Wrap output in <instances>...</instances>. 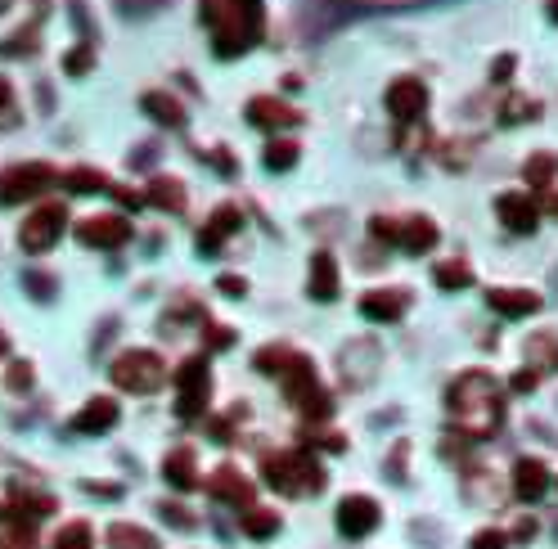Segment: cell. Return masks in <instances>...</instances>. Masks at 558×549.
I'll return each mask as SVG.
<instances>
[{
    "mask_svg": "<svg viewBox=\"0 0 558 549\" xmlns=\"http://www.w3.org/2000/svg\"><path fill=\"white\" fill-rule=\"evenodd\" d=\"M423 108H428V86H423L419 77H396L392 86H387V113L396 117V122H419Z\"/></svg>",
    "mask_w": 558,
    "mask_h": 549,
    "instance_id": "8fae6325",
    "label": "cell"
},
{
    "mask_svg": "<svg viewBox=\"0 0 558 549\" xmlns=\"http://www.w3.org/2000/svg\"><path fill=\"white\" fill-rule=\"evenodd\" d=\"M90 522H68V527L54 536V549H90Z\"/></svg>",
    "mask_w": 558,
    "mask_h": 549,
    "instance_id": "e575fe53",
    "label": "cell"
},
{
    "mask_svg": "<svg viewBox=\"0 0 558 549\" xmlns=\"http://www.w3.org/2000/svg\"><path fill=\"white\" fill-rule=\"evenodd\" d=\"M90 63H95V45H77L72 54H63V72L68 77H86Z\"/></svg>",
    "mask_w": 558,
    "mask_h": 549,
    "instance_id": "8d00e7d4",
    "label": "cell"
},
{
    "mask_svg": "<svg viewBox=\"0 0 558 549\" xmlns=\"http://www.w3.org/2000/svg\"><path fill=\"white\" fill-rule=\"evenodd\" d=\"M216 288H221V293H230V297H243V293H248V279H239V275H221V279H216Z\"/></svg>",
    "mask_w": 558,
    "mask_h": 549,
    "instance_id": "bcb514c9",
    "label": "cell"
},
{
    "mask_svg": "<svg viewBox=\"0 0 558 549\" xmlns=\"http://www.w3.org/2000/svg\"><path fill=\"white\" fill-rule=\"evenodd\" d=\"M45 513H54L50 495H18V509H14L18 522H36V518H45Z\"/></svg>",
    "mask_w": 558,
    "mask_h": 549,
    "instance_id": "836d02e7",
    "label": "cell"
},
{
    "mask_svg": "<svg viewBox=\"0 0 558 549\" xmlns=\"http://www.w3.org/2000/svg\"><path fill=\"white\" fill-rule=\"evenodd\" d=\"M32 50H36V27H27V32L9 36V41L0 45V54H5V59H14V54H32Z\"/></svg>",
    "mask_w": 558,
    "mask_h": 549,
    "instance_id": "f35d334b",
    "label": "cell"
},
{
    "mask_svg": "<svg viewBox=\"0 0 558 549\" xmlns=\"http://www.w3.org/2000/svg\"><path fill=\"white\" fill-rule=\"evenodd\" d=\"M527 360L531 369H558V333H531Z\"/></svg>",
    "mask_w": 558,
    "mask_h": 549,
    "instance_id": "83f0119b",
    "label": "cell"
},
{
    "mask_svg": "<svg viewBox=\"0 0 558 549\" xmlns=\"http://www.w3.org/2000/svg\"><path fill=\"white\" fill-rule=\"evenodd\" d=\"M374 527H378V500H369V495H347V500L338 504V531L342 536L360 540Z\"/></svg>",
    "mask_w": 558,
    "mask_h": 549,
    "instance_id": "7c38bea8",
    "label": "cell"
},
{
    "mask_svg": "<svg viewBox=\"0 0 558 549\" xmlns=\"http://www.w3.org/2000/svg\"><path fill=\"white\" fill-rule=\"evenodd\" d=\"M198 18L212 32L216 59H239L266 32V5L261 0H198Z\"/></svg>",
    "mask_w": 558,
    "mask_h": 549,
    "instance_id": "7a4b0ae2",
    "label": "cell"
},
{
    "mask_svg": "<svg viewBox=\"0 0 558 549\" xmlns=\"http://www.w3.org/2000/svg\"><path fill=\"white\" fill-rule=\"evenodd\" d=\"M0 549H36V545H32V536H5Z\"/></svg>",
    "mask_w": 558,
    "mask_h": 549,
    "instance_id": "816d5d0a",
    "label": "cell"
},
{
    "mask_svg": "<svg viewBox=\"0 0 558 549\" xmlns=\"http://www.w3.org/2000/svg\"><path fill=\"white\" fill-rule=\"evenodd\" d=\"M266 482L279 495H320L324 491V468L311 450H293V455H266Z\"/></svg>",
    "mask_w": 558,
    "mask_h": 549,
    "instance_id": "277c9868",
    "label": "cell"
},
{
    "mask_svg": "<svg viewBox=\"0 0 558 549\" xmlns=\"http://www.w3.org/2000/svg\"><path fill=\"white\" fill-rule=\"evenodd\" d=\"M59 180V171L50 162H18V167L0 171V203L14 207V203H27V198L45 194V189Z\"/></svg>",
    "mask_w": 558,
    "mask_h": 549,
    "instance_id": "52a82bcc",
    "label": "cell"
},
{
    "mask_svg": "<svg viewBox=\"0 0 558 549\" xmlns=\"http://www.w3.org/2000/svg\"><path fill=\"white\" fill-rule=\"evenodd\" d=\"M108 378H113L122 392H135V396H149L158 392L162 383H167V360L158 356V351H122V356L113 360V369H108Z\"/></svg>",
    "mask_w": 558,
    "mask_h": 549,
    "instance_id": "5b68a950",
    "label": "cell"
},
{
    "mask_svg": "<svg viewBox=\"0 0 558 549\" xmlns=\"http://www.w3.org/2000/svg\"><path fill=\"white\" fill-rule=\"evenodd\" d=\"M59 180L72 189V194H108V189H113V180L95 167H72L68 176H59Z\"/></svg>",
    "mask_w": 558,
    "mask_h": 549,
    "instance_id": "484cf974",
    "label": "cell"
},
{
    "mask_svg": "<svg viewBox=\"0 0 558 549\" xmlns=\"http://www.w3.org/2000/svg\"><path fill=\"white\" fill-rule=\"evenodd\" d=\"M14 122H18L14 90H9V81H0V126H14Z\"/></svg>",
    "mask_w": 558,
    "mask_h": 549,
    "instance_id": "60d3db41",
    "label": "cell"
},
{
    "mask_svg": "<svg viewBox=\"0 0 558 549\" xmlns=\"http://www.w3.org/2000/svg\"><path fill=\"white\" fill-rule=\"evenodd\" d=\"M158 513H162V518H167L171 522V527H180V531H194L198 527V522H194V513H189V509H180V504H158Z\"/></svg>",
    "mask_w": 558,
    "mask_h": 549,
    "instance_id": "ab89813d",
    "label": "cell"
},
{
    "mask_svg": "<svg viewBox=\"0 0 558 549\" xmlns=\"http://www.w3.org/2000/svg\"><path fill=\"white\" fill-rule=\"evenodd\" d=\"M549 212H554V216H558V194H554V198H549Z\"/></svg>",
    "mask_w": 558,
    "mask_h": 549,
    "instance_id": "11a10c76",
    "label": "cell"
},
{
    "mask_svg": "<svg viewBox=\"0 0 558 549\" xmlns=\"http://www.w3.org/2000/svg\"><path fill=\"white\" fill-rule=\"evenodd\" d=\"M108 545H113V549H162L158 536H149L144 527H131V522H117V527H108Z\"/></svg>",
    "mask_w": 558,
    "mask_h": 549,
    "instance_id": "4316f807",
    "label": "cell"
},
{
    "mask_svg": "<svg viewBox=\"0 0 558 549\" xmlns=\"http://www.w3.org/2000/svg\"><path fill=\"white\" fill-rule=\"evenodd\" d=\"M513 536H518V540H531V536H536V522H531V518H522V522H518V531H513Z\"/></svg>",
    "mask_w": 558,
    "mask_h": 549,
    "instance_id": "f5cc1de1",
    "label": "cell"
},
{
    "mask_svg": "<svg viewBox=\"0 0 558 549\" xmlns=\"http://www.w3.org/2000/svg\"><path fill=\"white\" fill-rule=\"evenodd\" d=\"M63 225H68V212H63L59 203L36 207V212L23 221V230H18V248L32 252V257H41V252H50L54 243H59Z\"/></svg>",
    "mask_w": 558,
    "mask_h": 549,
    "instance_id": "9c48e42d",
    "label": "cell"
},
{
    "mask_svg": "<svg viewBox=\"0 0 558 549\" xmlns=\"http://www.w3.org/2000/svg\"><path fill=\"white\" fill-rule=\"evenodd\" d=\"M486 306L504 320H522V315H536L540 311V297L527 293V288H491L486 293Z\"/></svg>",
    "mask_w": 558,
    "mask_h": 549,
    "instance_id": "e0dca14e",
    "label": "cell"
},
{
    "mask_svg": "<svg viewBox=\"0 0 558 549\" xmlns=\"http://www.w3.org/2000/svg\"><path fill=\"white\" fill-rule=\"evenodd\" d=\"M495 212H500V221L509 225L513 234H536V225H540V207L531 203V194H522V189L495 198Z\"/></svg>",
    "mask_w": 558,
    "mask_h": 549,
    "instance_id": "5bb4252c",
    "label": "cell"
},
{
    "mask_svg": "<svg viewBox=\"0 0 558 549\" xmlns=\"http://www.w3.org/2000/svg\"><path fill=\"white\" fill-rule=\"evenodd\" d=\"M446 410H450V419L459 423L464 437L486 441V437H495V428L504 423V392L486 369H468V374H459L455 383H450Z\"/></svg>",
    "mask_w": 558,
    "mask_h": 549,
    "instance_id": "6da1fadb",
    "label": "cell"
},
{
    "mask_svg": "<svg viewBox=\"0 0 558 549\" xmlns=\"http://www.w3.org/2000/svg\"><path fill=\"white\" fill-rule=\"evenodd\" d=\"M405 306H410V297L401 293V288H392V293H365L360 297V315L374 324H392L405 315Z\"/></svg>",
    "mask_w": 558,
    "mask_h": 549,
    "instance_id": "d6986e66",
    "label": "cell"
},
{
    "mask_svg": "<svg viewBox=\"0 0 558 549\" xmlns=\"http://www.w3.org/2000/svg\"><path fill=\"white\" fill-rule=\"evenodd\" d=\"M117 414H122V410H117L113 396H95V401H86V410H81L68 428L81 432V437H99V432H108L117 423Z\"/></svg>",
    "mask_w": 558,
    "mask_h": 549,
    "instance_id": "2e32d148",
    "label": "cell"
},
{
    "mask_svg": "<svg viewBox=\"0 0 558 549\" xmlns=\"http://www.w3.org/2000/svg\"><path fill=\"white\" fill-rule=\"evenodd\" d=\"M297 162V144L293 140H270L266 144V167L270 171H288Z\"/></svg>",
    "mask_w": 558,
    "mask_h": 549,
    "instance_id": "d590c367",
    "label": "cell"
},
{
    "mask_svg": "<svg viewBox=\"0 0 558 549\" xmlns=\"http://www.w3.org/2000/svg\"><path fill=\"white\" fill-rule=\"evenodd\" d=\"M207 495H212L216 504H234V509H243V504L252 500V482L239 473V468H216L212 477H207Z\"/></svg>",
    "mask_w": 558,
    "mask_h": 549,
    "instance_id": "9a60e30c",
    "label": "cell"
},
{
    "mask_svg": "<svg viewBox=\"0 0 558 549\" xmlns=\"http://www.w3.org/2000/svg\"><path fill=\"white\" fill-rule=\"evenodd\" d=\"M531 189H549V180L558 176V153H531L527 167H522Z\"/></svg>",
    "mask_w": 558,
    "mask_h": 549,
    "instance_id": "f1b7e54d",
    "label": "cell"
},
{
    "mask_svg": "<svg viewBox=\"0 0 558 549\" xmlns=\"http://www.w3.org/2000/svg\"><path fill=\"white\" fill-rule=\"evenodd\" d=\"M5 383H9V392H14V396L32 392V365H27V360H14V365H9V374H5Z\"/></svg>",
    "mask_w": 558,
    "mask_h": 549,
    "instance_id": "74e56055",
    "label": "cell"
},
{
    "mask_svg": "<svg viewBox=\"0 0 558 549\" xmlns=\"http://www.w3.org/2000/svg\"><path fill=\"white\" fill-rule=\"evenodd\" d=\"M545 491H549V468L540 464V459H518V464H513V495L531 504Z\"/></svg>",
    "mask_w": 558,
    "mask_h": 549,
    "instance_id": "ac0fdd59",
    "label": "cell"
},
{
    "mask_svg": "<svg viewBox=\"0 0 558 549\" xmlns=\"http://www.w3.org/2000/svg\"><path fill=\"white\" fill-rule=\"evenodd\" d=\"M162 5H171V0H117V9H122V14H153V9H162Z\"/></svg>",
    "mask_w": 558,
    "mask_h": 549,
    "instance_id": "b9f144b4",
    "label": "cell"
},
{
    "mask_svg": "<svg viewBox=\"0 0 558 549\" xmlns=\"http://www.w3.org/2000/svg\"><path fill=\"white\" fill-rule=\"evenodd\" d=\"M293 356H297V351H288V347H261L252 365H257L261 374H284V369L293 365Z\"/></svg>",
    "mask_w": 558,
    "mask_h": 549,
    "instance_id": "1f68e13d",
    "label": "cell"
},
{
    "mask_svg": "<svg viewBox=\"0 0 558 549\" xmlns=\"http://www.w3.org/2000/svg\"><path fill=\"white\" fill-rule=\"evenodd\" d=\"M239 527H243V536H252V540H270L279 531V513L248 509V513H239Z\"/></svg>",
    "mask_w": 558,
    "mask_h": 549,
    "instance_id": "f546056e",
    "label": "cell"
},
{
    "mask_svg": "<svg viewBox=\"0 0 558 549\" xmlns=\"http://www.w3.org/2000/svg\"><path fill=\"white\" fill-rule=\"evenodd\" d=\"M536 117H540V104H536V99H522V95H513L509 99V104H504L500 108V122H536Z\"/></svg>",
    "mask_w": 558,
    "mask_h": 549,
    "instance_id": "d6a6232c",
    "label": "cell"
},
{
    "mask_svg": "<svg viewBox=\"0 0 558 549\" xmlns=\"http://www.w3.org/2000/svg\"><path fill=\"white\" fill-rule=\"evenodd\" d=\"M23 284L32 288V293H41V297H54V279H45V275H27Z\"/></svg>",
    "mask_w": 558,
    "mask_h": 549,
    "instance_id": "c3c4849f",
    "label": "cell"
},
{
    "mask_svg": "<svg viewBox=\"0 0 558 549\" xmlns=\"http://www.w3.org/2000/svg\"><path fill=\"white\" fill-rule=\"evenodd\" d=\"M131 225H126V216H86V221L77 225V239L86 243V248H104V252H113V248H126L131 243Z\"/></svg>",
    "mask_w": 558,
    "mask_h": 549,
    "instance_id": "30bf717a",
    "label": "cell"
},
{
    "mask_svg": "<svg viewBox=\"0 0 558 549\" xmlns=\"http://www.w3.org/2000/svg\"><path fill=\"white\" fill-rule=\"evenodd\" d=\"M203 338H207V342H212V347H216V351H225V347H234V333H230V329H221V324H207V329H203Z\"/></svg>",
    "mask_w": 558,
    "mask_h": 549,
    "instance_id": "ee69618b",
    "label": "cell"
},
{
    "mask_svg": "<svg viewBox=\"0 0 558 549\" xmlns=\"http://www.w3.org/2000/svg\"><path fill=\"white\" fill-rule=\"evenodd\" d=\"M162 473H167V482L176 486V491H194L198 486V464H194V450L180 446L167 455V464H162Z\"/></svg>",
    "mask_w": 558,
    "mask_h": 549,
    "instance_id": "603a6c76",
    "label": "cell"
},
{
    "mask_svg": "<svg viewBox=\"0 0 558 549\" xmlns=\"http://www.w3.org/2000/svg\"><path fill=\"white\" fill-rule=\"evenodd\" d=\"M396 248L410 252V257H423V252L437 248V225L423 221V216H410L405 225H396Z\"/></svg>",
    "mask_w": 558,
    "mask_h": 549,
    "instance_id": "ffe728a7",
    "label": "cell"
},
{
    "mask_svg": "<svg viewBox=\"0 0 558 549\" xmlns=\"http://www.w3.org/2000/svg\"><path fill=\"white\" fill-rule=\"evenodd\" d=\"M509 72H513V54H500V63L491 68V77H495V81H504Z\"/></svg>",
    "mask_w": 558,
    "mask_h": 549,
    "instance_id": "f907efd6",
    "label": "cell"
},
{
    "mask_svg": "<svg viewBox=\"0 0 558 549\" xmlns=\"http://www.w3.org/2000/svg\"><path fill=\"white\" fill-rule=\"evenodd\" d=\"M504 545H509V536H504V531H491V527L473 536V549H504Z\"/></svg>",
    "mask_w": 558,
    "mask_h": 549,
    "instance_id": "7bdbcfd3",
    "label": "cell"
},
{
    "mask_svg": "<svg viewBox=\"0 0 558 549\" xmlns=\"http://www.w3.org/2000/svg\"><path fill=\"white\" fill-rule=\"evenodd\" d=\"M144 203H153L158 212H185V185H180V180L158 176L149 189H144Z\"/></svg>",
    "mask_w": 558,
    "mask_h": 549,
    "instance_id": "d4e9b609",
    "label": "cell"
},
{
    "mask_svg": "<svg viewBox=\"0 0 558 549\" xmlns=\"http://www.w3.org/2000/svg\"><path fill=\"white\" fill-rule=\"evenodd\" d=\"M545 14H549V23H558V0H545Z\"/></svg>",
    "mask_w": 558,
    "mask_h": 549,
    "instance_id": "db71d44e",
    "label": "cell"
},
{
    "mask_svg": "<svg viewBox=\"0 0 558 549\" xmlns=\"http://www.w3.org/2000/svg\"><path fill=\"white\" fill-rule=\"evenodd\" d=\"M207 158L216 162V171H221V176H234V162L225 158V149H212V153H207Z\"/></svg>",
    "mask_w": 558,
    "mask_h": 549,
    "instance_id": "681fc988",
    "label": "cell"
},
{
    "mask_svg": "<svg viewBox=\"0 0 558 549\" xmlns=\"http://www.w3.org/2000/svg\"><path fill=\"white\" fill-rule=\"evenodd\" d=\"M536 383H540L536 369H518V374H513V392H536Z\"/></svg>",
    "mask_w": 558,
    "mask_h": 549,
    "instance_id": "7dc6e473",
    "label": "cell"
},
{
    "mask_svg": "<svg viewBox=\"0 0 558 549\" xmlns=\"http://www.w3.org/2000/svg\"><path fill=\"white\" fill-rule=\"evenodd\" d=\"M279 378H284L288 405H297L306 419H329V414H333L329 392H324V383L315 378V369H311V360H306V356H293V365H288Z\"/></svg>",
    "mask_w": 558,
    "mask_h": 549,
    "instance_id": "8992f818",
    "label": "cell"
},
{
    "mask_svg": "<svg viewBox=\"0 0 558 549\" xmlns=\"http://www.w3.org/2000/svg\"><path fill=\"white\" fill-rule=\"evenodd\" d=\"M369 234H374V239L396 243V221H387V216H374V221H369Z\"/></svg>",
    "mask_w": 558,
    "mask_h": 549,
    "instance_id": "f6af8a7d",
    "label": "cell"
},
{
    "mask_svg": "<svg viewBox=\"0 0 558 549\" xmlns=\"http://www.w3.org/2000/svg\"><path fill=\"white\" fill-rule=\"evenodd\" d=\"M306 288H311L315 302H333V297H338V261H333L329 252H315L311 257V279H306Z\"/></svg>",
    "mask_w": 558,
    "mask_h": 549,
    "instance_id": "7402d4cb",
    "label": "cell"
},
{
    "mask_svg": "<svg viewBox=\"0 0 558 549\" xmlns=\"http://www.w3.org/2000/svg\"><path fill=\"white\" fill-rule=\"evenodd\" d=\"M140 108L158 126H185V108H180V99L162 95V90H149V95H140Z\"/></svg>",
    "mask_w": 558,
    "mask_h": 549,
    "instance_id": "cb8c5ba5",
    "label": "cell"
},
{
    "mask_svg": "<svg viewBox=\"0 0 558 549\" xmlns=\"http://www.w3.org/2000/svg\"><path fill=\"white\" fill-rule=\"evenodd\" d=\"M239 225H243V212H239V207H230V203L216 207L212 221H207V230L198 234V252H216V248H221V239H230Z\"/></svg>",
    "mask_w": 558,
    "mask_h": 549,
    "instance_id": "44dd1931",
    "label": "cell"
},
{
    "mask_svg": "<svg viewBox=\"0 0 558 549\" xmlns=\"http://www.w3.org/2000/svg\"><path fill=\"white\" fill-rule=\"evenodd\" d=\"M432 279H437V288H446V293H459V288L473 284V270H468L464 261H437Z\"/></svg>",
    "mask_w": 558,
    "mask_h": 549,
    "instance_id": "4dcf8cb0",
    "label": "cell"
},
{
    "mask_svg": "<svg viewBox=\"0 0 558 549\" xmlns=\"http://www.w3.org/2000/svg\"><path fill=\"white\" fill-rule=\"evenodd\" d=\"M248 122L261 126V131H284V126L302 122V113L293 104H284L279 95H257V99H248Z\"/></svg>",
    "mask_w": 558,
    "mask_h": 549,
    "instance_id": "4fadbf2b",
    "label": "cell"
},
{
    "mask_svg": "<svg viewBox=\"0 0 558 549\" xmlns=\"http://www.w3.org/2000/svg\"><path fill=\"white\" fill-rule=\"evenodd\" d=\"M441 5V0H311L306 9V36H329L333 27L351 23L360 14H401V9Z\"/></svg>",
    "mask_w": 558,
    "mask_h": 549,
    "instance_id": "3957f363",
    "label": "cell"
},
{
    "mask_svg": "<svg viewBox=\"0 0 558 549\" xmlns=\"http://www.w3.org/2000/svg\"><path fill=\"white\" fill-rule=\"evenodd\" d=\"M207 396H212V374H207L203 356H189L176 369V414L180 419H198L207 410Z\"/></svg>",
    "mask_w": 558,
    "mask_h": 549,
    "instance_id": "ba28073f",
    "label": "cell"
}]
</instances>
